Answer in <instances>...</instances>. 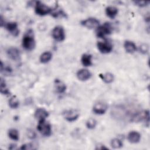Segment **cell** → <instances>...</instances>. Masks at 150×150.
<instances>
[{
    "instance_id": "5",
    "label": "cell",
    "mask_w": 150,
    "mask_h": 150,
    "mask_svg": "<svg viewBox=\"0 0 150 150\" xmlns=\"http://www.w3.org/2000/svg\"><path fill=\"white\" fill-rule=\"evenodd\" d=\"M53 38L58 42H62L65 39V33L63 27L60 26H55L52 32Z\"/></svg>"
},
{
    "instance_id": "11",
    "label": "cell",
    "mask_w": 150,
    "mask_h": 150,
    "mask_svg": "<svg viewBox=\"0 0 150 150\" xmlns=\"http://www.w3.org/2000/svg\"><path fill=\"white\" fill-rule=\"evenodd\" d=\"M6 29L14 36H17L19 34V30L18 29V24L15 22H8L5 25Z\"/></svg>"
},
{
    "instance_id": "26",
    "label": "cell",
    "mask_w": 150,
    "mask_h": 150,
    "mask_svg": "<svg viewBox=\"0 0 150 150\" xmlns=\"http://www.w3.org/2000/svg\"><path fill=\"white\" fill-rule=\"evenodd\" d=\"M134 2L136 5L140 7H144L149 4L148 1H134Z\"/></svg>"
},
{
    "instance_id": "20",
    "label": "cell",
    "mask_w": 150,
    "mask_h": 150,
    "mask_svg": "<svg viewBox=\"0 0 150 150\" xmlns=\"http://www.w3.org/2000/svg\"><path fill=\"white\" fill-rule=\"evenodd\" d=\"M52 57V54L50 52H45L40 55V61L42 63H46L51 60Z\"/></svg>"
},
{
    "instance_id": "7",
    "label": "cell",
    "mask_w": 150,
    "mask_h": 150,
    "mask_svg": "<svg viewBox=\"0 0 150 150\" xmlns=\"http://www.w3.org/2000/svg\"><path fill=\"white\" fill-rule=\"evenodd\" d=\"M97 46L99 51L103 54L109 53L112 50V46L111 43L107 42H98Z\"/></svg>"
},
{
    "instance_id": "22",
    "label": "cell",
    "mask_w": 150,
    "mask_h": 150,
    "mask_svg": "<svg viewBox=\"0 0 150 150\" xmlns=\"http://www.w3.org/2000/svg\"><path fill=\"white\" fill-rule=\"evenodd\" d=\"M9 137L14 141H18L19 139V132L15 128L10 129L8 131Z\"/></svg>"
},
{
    "instance_id": "25",
    "label": "cell",
    "mask_w": 150,
    "mask_h": 150,
    "mask_svg": "<svg viewBox=\"0 0 150 150\" xmlns=\"http://www.w3.org/2000/svg\"><path fill=\"white\" fill-rule=\"evenodd\" d=\"M97 125V121L95 119L90 118L86 122V127L90 129H94Z\"/></svg>"
},
{
    "instance_id": "21",
    "label": "cell",
    "mask_w": 150,
    "mask_h": 150,
    "mask_svg": "<svg viewBox=\"0 0 150 150\" xmlns=\"http://www.w3.org/2000/svg\"><path fill=\"white\" fill-rule=\"evenodd\" d=\"M19 102L16 96H12L9 100V105L11 108L15 109L19 107Z\"/></svg>"
},
{
    "instance_id": "1",
    "label": "cell",
    "mask_w": 150,
    "mask_h": 150,
    "mask_svg": "<svg viewBox=\"0 0 150 150\" xmlns=\"http://www.w3.org/2000/svg\"><path fill=\"white\" fill-rule=\"evenodd\" d=\"M22 46L25 50H32L35 47V40L33 37V31L29 30L23 37Z\"/></svg>"
},
{
    "instance_id": "31",
    "label": "cell",
    "mask_w": 150,
    "mask_h": 150,
    "mask_svg": "<svg viewBox=\"0 0 150 150\" xmlns=\"http://www.w3.org/2000/svg\"><path fill=\"white\" fill-rule=\"evenodd\" d=\"M15 148H16V145L15 144H11V145H10V146L9 147V148L10 149H13Z\"/></svg>"
},
{
    "instance_id": "28",
    "label": "cell",
    "mask_w": 150,
    "mask_h": 150,
    "mask_svg": "<svg viewBox=\"0 0 150 150\" xmlns=\"http://www.w3.org/2000/svg\"><path fill=\"white\" fill-rule=\"evenodd\" d=\"M139 50L141 53L145 54L148 51V46L146 44H142V45L140 46L139 47Z\"/></svg>"
},
{
    "instance_id": "23",
    "label": "cell",
    "mask_w": 150,
    "mask_h": 150,
    "mask_svg": "<svg viewBox=\"0 0 150 150\" xmlns=\"http://www.w3.org/2000/svg\"><path fill=\"white\" fill-rule=\"evenodd\" d=\"M0 91L2 94L8 95L9 94V91L6 87L5 81L2 79H1V81H0Z\"/></svg>"
},
{
    "instance_id": "13",
    "label": "cell",
    "mask_w": 150,
    "mask_h": 150,
    "mask_svg": "<svg viewBox=\"0 0 150 150\" xmlns=\"http://www.w3.org/2000/svg\"><path fill=\"white\" fill-rule=\"evenodd\" d=\"M91 76V73L87 69L79 70L77 73V78L81 81H86L89 79Z\"/></svg>"
},
{
    "instance_id": "24",
    "label": "cell",
    "mask_w": 150,
    "mask_h": 150,
    "mask_svg": "<svg viewBox=\"0 0 150 150\" xmlns=\"http://www.w3.org/2000/svg\"><path fill=\"white\" fill-rule=\"evenodd\" d=\"M111 145L114 149H119L122 146V142L118 138H114L111 141Z\"/></svg>"
},
{
    "instance_id": "18",
    "label": "cell",
    "mask_w": 150,
    "mask_h": 150,
    "mask_svg": "<svg viewBox=\"0 0 150 150\" xmlns=\"http://www.w3.org/2000/svg\"><path fill=\"white\" fill-rule=\"evenodd\" d=\"M81 62L84 66H90L92 65V56L90 54L85 53L82 55Z\"/></svg>"
},
{
    "instance_id": "9",
    "label": "cell",
    "mask_w": 150,
    "mask_h": 150,
    "mask_svg": "<svg viewBox=\"0 0 150 150\" xmlns=\"http://www.w3.org/2000/svg\"><path fill=\"white\" fill-rule=\"evenodd\" d=\"M108 108V105L106 103L103 102H98L94 104L93 107V112L96 114H104Z\"/></svg>"
},
{
    "instance_id": "14",
    "label": "cell",
    "mask_w": 150,
    "mask_h": 150,
    "mask_svg": "<svg viewBox=\"0 0 150 150\" xmlns=\"http://www.w3.org/2000/svg\"><path fill=\"white\" fill-rule=\"evenodd\" d=\"M49 116L48 112L44 108H39L35 112V117L38 120L45 119Z\"/></svg>"
},
{
    "instance_id": "17",
    "label": "cell",
    "mask_w": 150,
    "mask_h": 150,
    "mask_svg": "<svg viewBox=\"0 0 150 150\" xmlns=\"http://www.w3.org/2000/svg\"><path fill=\"white\" fill-rule=\"evenodd\" d=\"M105 13L110 18L114 19L118 13V9L115 6H107L105 8Z\"/></svg>"
},
{
    "instance_id": "6",
    "label": "cell",
    "mask_w": 150,
    "mask_h": 150,
    "mask_svg": "<svg viewBox=\"0 0 150 150\" xmlns=\"http://www.w3.org/2000/svg\"><path fill=\"white\" fill-rule=\"evenodd\" d=\"M63 115L66 121L69 122H73L79 118L80 113L76 110H69L64 111L63 113Z\"/></svg>"
},
{
    "instance_id": "27",
    "label": "cell",
    "mask_w": 150,
    "mask_h": 150,
    "mask_svg": "<svg viewBox=\"0 0 150 150\" xmlns=\"http://www.w3.org/2000/svg\"><path fill=\"white\" fill-rule=\"evenodd\" d=\"M33 146H34L32 144L29 143V144L22 145V146L20 148V149H35Z\"/></svg>"
},
{
    "instance_id": "10",
    "label": "cell",
    "mask_w": 150,
    "mask_h": 150,
    "mask_svg": "<svg viewBox=\"0 0 150 150\" xmlns=\"http://www.w3.org/2000/svg\"><path fill=\"white\" fill-rule=\"evenodd\" d=\"M6 53L8 56L13 60L18 61L20 59L21 53L19 49H18L16 47H9L7 50Z\"/></svg>"
},
{
    "instance_id": "19",
    "label": "cell",
    "mask_w": 150,
    "mask_h": 150,
    "mask_svg": "<svg viewBox=\"0 0 150 150\" xmlns=\"http://www.w3.org/2000/svg\"><path fill=\"white\" fill-rule=\"evenodd\" d=\"M99 77L106 83H110L114 80V76L110 73H107L105 74H100Z\"/></svg>"
},
{
    "instance_id": "2",
    "label": "cell",
    "mask_w": 150,
    "mask_h": 150,
    "mask_svg": "<svg viewBox=\"0 0 150 150\" xmlns=\"http://www.w3.org/2000/svg\"><path fill=\"white\" fill-rule=\"evenodd\" d=\"M37 129L42 135L45 137H49L52 134V128L50 124L47 122L45 119L39 120Z\"/></svg>"
},
{
    "instance_id": "29",
    "label": "cell",
    "mask_w": 150,
    "mask_h": 150,
    "mask_svg": "<svg viewBox=\"0 0 150 150\" xmlns=\"http://www.w3.org/2000/svg\"><path fill=\"white\" fill-rule=\"evenodd\" d=\"M28 137L30 138H34L35 137V134L33 132V131H31L28 132Z\"/></svg>"
},
{
    "instance_id": "32",
    "label": "cell",
    "mask_w": 150,
    "mask_h": 150,
    "mask_svg": "<svg viewBox=\"0 0 150 150\" xmlns=\"http://www.w3.org/2000/svg\"><path fill=\"white\" fill-rule=\"evenodd\" d=\"M0 21H1V26H3L4 24L5 23H4V21H3V18H2V16H1V18H0ZM5 25V24H4Z\"/></svg>"
},
{
    "instance_id": "3",
    "label": "cell",
    "mask_w": 150,
    "mask_h": 150,
    "mask_svg": "<svg viewBox=\"0 0 150 150\" xmlns=\"http://www.w3.org/2000/svg\"><path fill=\"white\" fill-rule=\"evenodd\" d=\"M112 30V28L111 25L108 22H106L103 25L97 27L96 30V35L98 38H104L106 35L111 34Z\"/></svg>"
},
{
    "instance_id": "8",
    "label": "cell",
    "mask_w": 150,
    "mask_h": 150,
    "mask_svg": "<svg viewBox=\"0 0 150 150\" xmlns=\"http://www.w3.org/2000/svg\"><path fill=\"white\" fill-rule=\"evenodd\" d=\"M100 22L94 18H89L81 22V24L89 29H93L97 28L99 26Z\"/></svg>"
},
{
    "instance_id": "15",
    "label": "cell",
    "mask_w": 150,
    "mask_h": 150,
    "mask_svg": "<svg viewBox=\"0 0 150 150\" xmlns=\"http://www.w3.org/2000/svg\"><path fill=\"white\" fill-rule=\"evenodd\" d=\"M124 47L125 51L129 53H133L137 50V47L135 43L129 40H127L124 42Z\"/></svg>"
},
{
    "instance_id": "4",
    "label": "cell",
    "mask_w": 150,
    "mask_h": 150,
    "mask_svg": "<svg viewBox=\"0 0 150 150\" xmlns=\"http://www.w3.org/2000/svg\"><path fill=\"white\" fill-rule=\"evenodd\" d=\"M35 11L36 13L40 16H45L50 13L52 9L47 5L40 1L36 2Z\"/></svg>"
},
{
    "instance_id": "12",
    "label": "cell",
    "mask_w": 150,
    "mask_h": 150,
    "mask_svg": "<svg viewBox=\"0 0 150 150\" xmlns=\"http://www.w3.org/2000/svg\"><path fill=\"white\" fill-rule=\"evenodd\" d=\"M127 139L129 142L132 144H136L139 142L141 139V135L138 132L132 131L128 133Z\"/></svg>"
},
{
    "instance_id": "16",
    "label": "cell",
    "mask_w": 150,
    "mask_h": 150,
    "mask_svg": "<svg viewBox=\"0 0 150 150\" xmlns=\"http://www.w3.org/2000/svg\"><path fill=\"white\" fill-rule=\"evenodd\" d=\"M54 87L58 93H63L66 90L65 84L59 79H56L54 80Z\"/></svg>"
},
{
    "instance_id": "30",
    "label": "cell",
    "mask_w": 150,
    "mask_h": 150,
    "mask_svg": "<svg viewBox=\"0 0 150 150\" xmlns=\"http://www.w3.org/2000/svg\"><path fill=\"white\" fill-rule=\"evenodd\" d=\"M100 146H98L97 148H96V149H108V148H106V147H105V146H104V145H100Z\"/></svg>"
}]
</instances>
